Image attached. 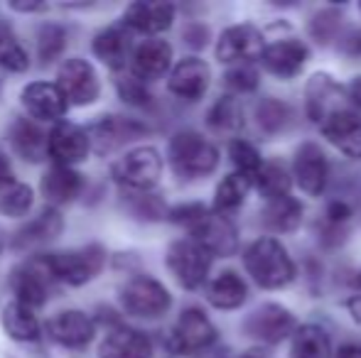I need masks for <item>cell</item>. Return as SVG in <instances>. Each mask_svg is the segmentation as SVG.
I'll return each mask as SVG.
<instances>
[{"instance_id":"45","label":"cell","mask_w":361,"mask_h":358,"mask_svg":"<svg viewBox=\"0 0 361 358\" xmlns=\"http://www.w3.org/2000/svg\"><path fill=\"white\" fill-rule=\"evenodd\" d=\"M347 94H349V98H352V103H354V106H359V108H361V77H357L352 84H349Z\"/></svg>"},{"instance_id":"38","label":"cell","mask_w":361,"mask_h":358,"mask_svg":"<svg viewBox=\"0 0 361 358\" xmlns=\"http://www.w3.org/2000/svg\"><path fill=\"white\" fill-rule=\"evenodd\" d=\"M39 59L42 62H49V59H54L59 52H62L64 47V32L59 27H54V25H49V27L42 30V34H39Z\"/></svg>"},{"instance_id":"33","label":"cell","mask_w":361,"mask_h":358,"mask_svg":"<svg viewBox=\"0 0 361 358\" xmlns=\"http://www.w3.org/2000/svg\"><path fill=\"white\" fill-rule=\"evenodd\" d=\"M256 186L268 201L281 199V196H288L290 177H288L286 167H283V165H278V162H266L261 167V172L256 174Z\"/></svg>"},{"instance_id":"32","label":"cell","mask_w":361,"mask_h":358,"mask_svg":"<svg viewBox=\"0 0 361 358\" xmlns=\"http://www.w3.org/2000/svg\"><path fill=\"white\" fill-rule=\"evenodd\" d=\"M32 209V189L23 181H5L0 184V214L25 216Z\"/></svg>"},{"instance_id":"27","label":"cell","mask_w":361,"mask_h":358,"mask_svg":"<svg viewBox=\"0 0 361 358\" xmlns=\"http://www.w3.org/2000/svg\"><path fill=\"white\" fill-rule=\"evenodd\" d=\"M3 329L8 331L10 339L15 341H37L39 339V319L35 309L10 302L3 309Z\"/></svg>"},{"instance_id":"10","label":"cell","mask_w":361,"mask_h":358,"mask_svg":"<svg viewBox=\"0 0 361 358\" xmlns=\"http://www.w3.org/2000/svg\"><path fill=\"white\" fill-rule=\"evenodd\" d=\"M57 87L62 89V94L67 96V101L74 106L94 103L101 94V84H99V77H96V69L81 57L67 59V62L59 67Z\"/></svg>"},{"instance_id":"8","label":"cell","mask_w":361,"mask_h":358,"mask_svg":"<svg viewBox=\"0 0 361 358\" xmlns=\"http://www.w3.org/2000/svg\"><path fill=\"white\" fill-rule=\"evenodd\" d=\"M52 280L54 275L49 272L42 255V258L23 263L20 268L10 272V290L15 295V302L30 307V309H37V307H42L47 302Z\"/></svg>"},{"instance_id":"3","label":"cell","mask_w":361,"mask_h":358,"mask_svg":"<svg viewBox=\"0 0 361 358\" xmlns=\"http://www.w3.org/2000/svg\"><path fill=\"white\" fill-rule=\"evenodd\" d=\"M104 260L106 253L101 245H84V248L57 250V253L44 255V263L54 280L67 282V285H84L94 280L104 268Z\"/></svg>"},{"instance_id":"26","label":"cell","mask_w":361,"mask_h":358,"mask_svg":"<svg viewBox=\"0 0 361 358\" xmlns=\"http://www.w3.org/2000/svg\"><path fill=\"white\" fill-rule=\"evenodd\" d=\"M91 49L94 54L106 62L109 67H123L126 59H130V42H128V32L121 27H109L104 32H99L91 42Z\"/></svg>"},{"instance_id":"5","label":"cell","mask_w":361,"mask_h":358,"mask_svg":"<svg viewBox=\"0 0 361 358\" xmlns=\"http://www.w3.org/2000/svg\"><path fill=\"white\" fill-rule=\"evenodd\" d=\"M121 305H123V309L130 317L157 319V317L167 314V309L172 307V297L162 282L138 275L123 285V290H121Z\"/></svg>"},{"instance_id":"42","label":"cell","mask_w":361,"mask_h":358,"mask_svg":"<svg viewBox=\"0 0 361 358\" xmlns=\"http://www.w3.org/2000/svg\"><path fill=\"white\" fill-rule=\"evenodd\" d=\"M5 181H15V172H13V167H10V160L5 158V153L0 150V184H5Z\"/></svg>"},{"instance_id":"34","label":"cell","mask_w":361,"mask_h":358,"mask_svg":"<svg viewBox=\"0 0 361 358\" xmlns=\"http://www.w3.org/2000/svg\"><path fill=\"white\" fill-rule=\"evenodd\" d=\"M0 67H5L8 72H25L30 67L27 52L23 49V44L18 42L13 32L5 25H0Z\"/></svg>"},{"instance_id":"36","label":"cell","mask_w":361,"mask_h":358,"mask_svg":"<svg viewBox=\"0 0 361 358\" xmlns=\"http://www.w3.org/2000/svg\"><path fill=\"white\" fill-rule=\"evenodd\" d=\"M228 158L236 165V172L246 174V177H251V179H256V174L261 172V167L266 165L261 160V155H258V150L253 148L251 143H246V140H233V143L228 145Z\"/></svg>"},{"instance_id":"47","label":"cell","mask_w":361,"mask_h":358,"mask_svg":"<svg viewBox=\"0 0 361 358\" xmlns=\"http://www.w3.org/2000/svg\"><path fill=\"white\" fill-rule=\"evenodd\" d=\"M349 309H352V314L361 321V297H354V300H349Z\"/></svg>"},{"instance_id":"30","label":"cell","mask_w":361,"mask_h":358,"mask_svg":"<svg viewBox=\"0 0 361 358\" xmlns=\"http://www.w3.org/2000/svg\"><path fill=\"white\" fill-rule=\"evenodd\" d=\"M138 133H145L143 125L133 123L128 118H121V115H104V120L94 128V143H101L99 150L104 153V150L116 148V145L126 143Z\"/></svg>"},{"instance_id":"20","label":"cell","mask_w":361,"mask_h":358,"mask_svg":"<svg viewBox=\"0 0 361 358\" xmlns=\"http://www.w3.org/2000/svg\"><path fill=\"white\" fill-rule=\"evenodd\" d=\"M261 62L276 77L293 79L307 62V47L300 39H281V42L268 44Z\"/></svg>"},{"instance_id":"12","label":"cell","mask_w":361,"mask_h":358,"mask_svg":"<svg viewBox=\"0 0 361 358\" xmlns=\"http://www.w3.org/2000/svg\"><path fill=\"white\" fill-rule=\"evenodd\" d=\"M23 108L35 120H59L69 108L67 96L52 82H32L20 94Z\"/></svg>"},{"instance_id":"44","label":"cell","mask_w":361,"mask_h":358,"mask_svg":"<svg viewBox=\"0 0 361 358\" xmlns=\"http://www.w3.org/2000/svg\"><path fill=\"white\" fill-rule=\"evenodd\" d=\"M347 52L352 54V57L361 59V30H359V32H354L352 37H349V42H347Z\"/></svg>"},{"instance_id":"18","label":"cell","mask_w":361,"mask_h":358,"mask_svg":"<svg viewBox=\"0 0 361 358\" xmlns=\"http://www.w3.org/2000/svg\"><path fill=\"white\" fill-rule=\"evenodd\" d=\"M172 47L165 39H145L130 54V72L140 82H155L170 69Z\"/></svg>"},{"instance_id":"6","label":"cell","mask_w":361,"mask_h":358,"mask_svg":"<svg viewBox=\"0 0 361 358\" xmlns=\"http://www.w3.org/2000/svg\"><path fill=\"white\" fill-rule=\"evenodd\" d=\"M214 341H216V326L212 324V319L202 309L190 307V309H185L177 317L175 326L170 331V339H167V346H170L172 354L190 356L207 349V346H212Z\"/></svg>"},{"instance_id":"4","label":"cell","mask_w":361,"mask_h":358,"mask_svg":"<svg viewBox=\"0 0 361 358\" xmlns=\"http://www.w3.org/2000/svg\"><path fill=\"white\" fill-rule=\"evenodd\" d=\"M111 177L128 189H152L162 177V158L155 148H133L111 165Z\"/></svg>"},{"instance_id":"11","label":"cell","mask_w":361,"mask_h":358,"mask_svg":"<svg viewBox=\"0 0 361 358\" xmlns=\"http://www.w3.org/2000/svg\"><path fill=\"white\" fill-rule=\"evenodd\" d=\"M91 148V138L86 135L84 128L74 123L59 120L47 135V155L57 167H74L84 162Z\"/></svg>"},{"instance_id":"46","label":"cell","mask_w":361,"mask_h":358,"mask_svg":"<svg viewBox=\"0 0 361 358\" xmlns=\"http://www.w3.org/2000/svg\"><path fill=\"white\" fill-rule=\"evenodd\" d=\"M334 358H361V346H357V344L342 346V349L337 351V356H334Z\"/></svg>"},{"instance_id":"23","label":"cell","mask_w":361,"mask_h":358,"mask_svg":"<svg viewBox=\"0 0 361 358\" xmlns=\"http://www.w3.org/2000/svg\"><path fill=\"white\" fill-rule=\"evenodd\" d=\"M84 189V177L74 167H57L54 165L47 174L42 177V194L54 206H62L74 201Z\"/></svg>"},{"instance_id":"7","label":"cell","mask_w":361,"mask_h":358,"mask_svg":"<svg viewBox=\"0 0 361 358\" xmlns=\"http://www.w3.org/2000/svg\"><path fill=\"white\" fill-rule=\"evenodd\" d=\"M167 268L187 290H197L207 280L212 268V253L195 238L177 241L167 250Z\"/></svg>"},{"instance_id":"43","label":"cell","mask_w":361,"mask_h":358,"mask_svg":"<svg viewBox=\"0 0 361 358\" xmlns=\"http://www.w3.org/2000/svg\"><path fill=\"white\" fill-rule=\"evenodd\" d=\"M349 216V206L342 204V201H334L332 206H329V219L332 221H344Z\"/></svg>"},{"instance_id":"19","label":"cell","mask_w":361,"mask_h":358,"mask_svg":"<svg viewBox=\"0 0 361 358\" xmlns=\"http://www.w3.org/2000/svg\"><path fill=\"white\" fill-rule=\"evenodd\" d=\"M209 82H212V72H209V64L202 62L197 57H190V59H182L170 74V82L167 87L175 96L185 101H197L207 94L209 89Z\"/></svg>"},{"instance_id":"22","label":"cell","mask_w":361,"mask_h":358,"mask_svg":"<svg viewBox=\"0 0 361 358\" xmlns=\"http://www.w3.org/2000/svg\"><path fill=\"white\" fill-rule=\"evenodd\" d=\"M175 20V8L170 3H133L126 8L123 25L145 34L165 32Z\"/></svg>"},{"instance_id":"24","label":"cell","mask_w":361,"mask_h":358,"mask_svg":"<svg viewBox=\"0 0 361 358\" xmlns=\"http://www.w3.org/2000/svg\"><path fill=\"white\" fill-rule=\"evenodd\" d=\"M246 295H248L246 282L233 270H224L207 287V300L216 309H236V307H241L246 302Z\"/></svg>"},{"instance_id":"48","label":"cell","mask_w":361,"mask_h":358,"mask_svg":"<svg viewBox=\"0 0 361 358\" xmlns=\"http://www.w3.org/2000/svg\"><path fill=\"white\" fill-rule=\"evenodd\" d=\"M241 358H266L263 354H258V351H248V354H243Z\"/></svg>"},{"instance_id":"9","label":"cell","mask_w":361,"mask_h":358,"mask_svg":"<svg viewBox=\"0 0 361 358\" xmlns=\"http://www.w3.org/2000/svg\"><path fill=\"white\" fill-rule=\"evenodd\" d=\"M266 52L261 30L253 25H233L224 30L216 42V59L224 64H248L253 59H261Z\"/></svg>"},{"instance_id":"49","label":"cell","mask_w":361,"mask_h":358,"mask_svg":"<svg viewBox=\"0 0 361 358\" xmlns=\"http://www.w3.org/2000/svg\"><path fill=\"white\" fill-rule=\"evenodd\" d=\"M359 285H361V272H359Z\"/></svg>"},{"instance_id":"16","label":"cell","mask_w":361,"mask_h":358,"mask_svg":"<svg viewBox=\"0 0 361 358\" xmlns=\"http://www.w3.org/2000/svg\"><path fill=\"white\" fill-rule=\"evenodd\" d=\"M192 238L204 245L212 255H221V258L233 255L238 248L236 229L221 214H207L200 224L192 226Z\"/></svg>"},{"instance_id":"25","label":"cell","mask_w":361,"mask_h":358,"mask_svg":"<svg viewBox=\"0 0 361 358\" xmlns=\"http://www.w3.org/2000/svg\"><path fill=\"white\" fill-rule=\"evenodd\" d=\"M10 143H13L15 153L23 160H27V162H37L47 153V138L27 118H20L13 123V128H10Z\"/></svg>"},{"instance_id":"13","label":"cell","mask_w":361,"mask_h":358,"mask_svg":"<svg viewBox=\"0 0 361 358\" xmlns=\"http://www.w3.org/2000/svg\"><path fill=\"white\" fill-rule=\"evenodd\" d=\"M246 331L263 344H278L298 331L295 317L281 305H263L246 319Z\"/></svg>"},{"instance_id":"39","label":"cell","mask_w":361,"mask_h":358,"mask_svg":"<svg viewBox=\"0 0 361 358\" xmlns=\"http://www.w3.org/2000/svg\"><path fill=\"white\" fill-rule=\"evenodd\" d=\"M226 84L233 91H238V94L253 91L258 87V72L253 67H248V64H238V67H233L231 72L226 74Z\"/></svg>"},{"instance_id":"40","label":"cell","mask_w":361,"mask_h":358,"mask_svg":"<svg viewBox=\"0 0 361 358\" xmlns=\"http://www.w3.org/2000/svg\"><path fill=\"white\" fill-rule=\"evenodd\" d=\"M288 115V108L278 101H266V103L258 108V123L263 125L266 130H278L283 125Z\"/></svg>"},{"instance_id":"37","label":"cell","mask_w":361,"mask_h":358,"mask_svg":"<svg viewBox=\"0 0 361 358\" xmlns=\"http://www.w3.org/2000/svg\"><path fill=\"white\" fill-rule=\"evenodd\" d=\"M209 125L216 130H236L243 125V113L241 106L233 98H221L214 103V108L209 110Z\"/></svg>"},{"instance_id":"2","label":"cell","mask_w":361,"mask_h":358,"mask_svg":"<svg viewBox=\"0 0 361 358\" xmlns=\"http://www.w3.org/2000/svg\"><path fill=\"white\" fill-rule=\"evenodd\" d=\"M170 162L182 177H204L219 165V150L204 135L182 130L170 140Z\"/></svg>"},{"instance_id":"1","label":"cell","mask_w":361,"mask_h":358,"mask_svg":"<svg viewBox=\"0 0 361 358\" xmlns=\"http://www.w3.org/2000/svg\"><path fill=\"white\" fill-rule=\"evenodd\" d=\"M248 275L266 290H281L295 280V263L286 245L276 238H258L243 253Z\"/></svg>"},{"instance_id":"31","label":"cell","mask_w":361,"mask_h":358,"mask_svg":"<svg viewBox=\"0 0 361 358\" xmlns=\"http://www.w3.org/2000/svg\"><path fill=\"white\" fill-rule=\"evenodd\" d=\"M251 181H253L251 177H246V174H241V172H233V174H228V177H224L221 184L216 186V196H214L216 211H231V209H236V206H241L248 194Z\"/></svg>"},{"instance_id":"28","label":"cell","mask_w":361,"mask_h":358,"mask_svg":"<svg viewBox=\"0 0 361 358\" xmlns=\"http://www.w3.org/2000/svg\"><path fill=\"white\" fill-rule=\"evenodd\" d=\"M290 356L293 358H329L332 356V344H329L327 331L314 324L300 326L293 334Z\"/></svg>"},{"instance_id":"41","label":"cell","mask_w":361,"mask_h":358,"mask_svg":"<svg viewBox=\"0 0 361 358\" xmlns=\"http://www.w3.org/2000/svg\"><path fill=\"white\" fill-rule=\"evenodd\" d=\"M118 91H121V96H123L128 103H147V91L143 87V82L140 79H135V77H123L118 82Z\"/></svg>"},{"instance_id":"15","label":"cell","mask_w":361,"mask_h":358,"mask_svg":"<svg viewBox=\"0 0 361 358\" xmlns=\"http://www.w3.org/2000/svg\"><path fill=\"white\" fill-rule=\"evenodd\" d=\"M322 135L347 158L361 160V115L354 110H332L319 123Z\"/></svg>"},{"instance_id":"14","label":"cell","mask_w":361,"mask_h":358,"mask_svg":"<svg viewBox=\"0 0 361 358\" xmlns=\"http://www.w3.org/2000/svg\"><path fill=\"white\" fill-rule=\"evenodd\" d=\"M293 174L305 194H310V196L322 194V189L327 186L329 167H327V158H324V153L319 150V145L302 143L295 150Z\"/></svg>"},{"instance_id":"21","label":"cell","mask_w":361,"mask_h":358,"mask_svg":"<svg viewBox=\"0 0 361 358\" xmlns=\"http://www.w3.org/2000/svg\"><path fill=\"white\" fill-rule=\"evenodd\" d=\"M99 358H152V344L143 331L116 326L101 341Z\"/></svg>"},{"instance_id":"29","label":"cell","mask_w":361,"mask_h":358,"mask_svg":"<svg viewBox=\"0 0 361 358\" xmlns=\"http://www.w3.org/2000/svg\"><path fill=\"white\" fill-rule=\"evenodd\" d=\"M300 221H302V204H300L298 199H293L290 194L281 196V199L266 201V209H263V224H266L268 229L283 234V231L298 229Z\"/></svg>"},{"instance_id":"35","label":"cell","mask_w":361,"mask_h":358,"mask_svg":"<svg viewBox=\"0 0 361 358\" xmlns=\"http://www.w3.org/2000/svg\"><path fill=\"white\" fill-rule=\"evenodd\" d=\"M59 229H62V221H59V216L52 214V211H44L42 216H37V219H35V224L25 226V229L20 231L18 243L20 245L42 243V241H49L52 236H57Z\"/></svg>"},{"instance_id":"17","label":"cell","mask_w":361,"mask_h":358,"mask_svg":"<svg viewBox=\"0 0 361 358\" xmlns=\"http://www.w3.org/2000/svg\"><path fill=\"white\" fill-rule=\"evenodd\" d=\"M47 334L67 349H84L94 339V321L79 309H64L47 321Z\"/></svg>"}]
</instances>
